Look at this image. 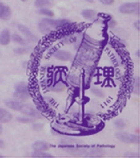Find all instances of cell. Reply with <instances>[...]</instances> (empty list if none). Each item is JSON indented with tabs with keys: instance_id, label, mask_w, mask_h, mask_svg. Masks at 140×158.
Segmentation results:
<instances>
[{
	"instance_id": "obj_25",
	"label": "cell",
	"mask_w": 140,
	"mask_h": 158,
	"mask_svg": "<svg viewBox=\"0 0 140 158\" xmlns=\"http://www.w3.org/2000/svg\"><path fill=\"white\" fill-rule=\"evenodd\" d=\"M139 24H140V21H139V19H138L137 21H135L134 22V28L137 30L138 31H139L140 30V28H139Z\"/></svg>"
},
{
	"instance_id": "obj_14",
	"label": "cell",
	"mask_w": 140,
	"mask_h": 158,
	"mask_svg": "<svg viewBox=\"0 0 140 158\" xmlns=\"http://www.w3.org/2000/svg\"><path fill=\"white\" fill-rule=\"evenodd\" d=\"M11 40H12L14 42L17 43L18 45H20L22 46H27V41L25 40L23 37H21L18 34H13L11 35Z\"/></svg>"
},
{
	"instance_id": "obj_27",
	"label": "cell",
	"mask_w": 140,
	"mask_h": 158,
	"mask_svg": "<svg viewBox=\"0 0 140 158\" xmlns=\"http://www.w3.org/2000/svg\"><path fill=\"white\" fill-rule=\"evenodd\" d=\"M3 126H2V125H1V123H0V135L3 133Z\"/></svg>"
},
{
	"instance_id": "obj_30",
	"label": "cell",
	"mask_w": 140,
	"mask_h": 158,
	"mask_svg": "<svg viewBox=\"0 0 140 158\" xmlns=\"http://www.w3.org/2000/svg\"><path fill=\"white\" fill-rule=\"evenodd\" d=\"M22 2H25V1H27V0H21Z\"/></svg>"
},
{
	"instance_id": "obj_4",
	"label": "cell",
	"mask_w": 140,
	"mask_h": 158,
	"mask_svg": "<svg viewBox=\"0 0 140 158\" xmlns=\"http://www.w3.org/2000/svg\"><path fill=\"white\" fill-rule=\"evenodd\" d=\"M17 27H18V30L19 31V32H20V33L29 40V41H30V42H37V41H38V38L31 32L30 30L27 26L23 25V24H18Z\"/></svg>"
},
{
	"instance_id": "obj_11",
	"label": "cell",
	"mask_w": 140,
	"mask_h": 158,
	"mask_svg": "<svg viewBox=\"0 0 140 158\" xmlns=\"http://www.w3.org/2000/svg\"><path fill=\"white\" fill-rule=\"evenodd\" d=\"M12 118V114L9 111H7L3 108H0V123H8L11 121Z\"/></svg>"
},
{
	"instance_id": "obj_17",
	"label": "cell",
	"mask_w": 140,
	"mask_h": 158,
	"mask_svg": "<svg viewBox=\"0 0 140 158\" xmlns=\"http://www.w3.org/2000/svg\"><path fill=\"white\" fill-rule=\"evenodd\" d=\"M32 156L33 157H53V155L46 152H34Z\"/></svg>"
},
{
	"instance_id": "obj_29",
	"label": "cell",
	"mask_w": 140,
	"mask_h": 158,
	"mask_svg": "<svg viewBox=\"0 0 140 158\" xmlns=\"http://www.w3.org/2000/svg\"><path fill=\"white\" fill-rule=\"evenodd\" d=\"M136 55H138V57H139V50H138V52H136Z\"/></svg>"
},
{
	"instance_id": "obj_13",
	"label": "cell",
	"mask_w": 140,
	"mask_h": 158,
	"mask_svg": "<svg viewBox=\"0 0 140 158\" xmlns=\"http://www.w3.org/2000/svg\"><path fill=\"white\" fill-rule=\"evenodd\" d=\"M15 92L24 94H30V89L25 82H18L15 85Z\"/></svg>"
},
{
	"instance_id": "obj_7",
	"label": "cell",
	"mask_w": 140,
	"mask_h": 158,
	"mask_svg": "<svg viewBox=\"0 0 140 158\" xmlns=\"http://www.w3.org/2000/svg\"><path fill=\"white\" fill-rule=\"evenodd\" d=\"M54 57L61 61H68L71 60L72 55L70 52L66 51H62V50H58L54 53Z\"/></svg>"
},
{
	"instance_id": "obj_21",
	"label": "cell",
	"mask_w": 140,
	"mask_h": 158,
	"mask_svg": "<svg viewBox=\"0 0 140 158\" xmlns=\"http://www.w3.org/2000/svg\"><path fill=\"white\" fill-rule=\"evenodd\" d=\"M124 156L126 157H139V155L137 153H133V152H128L127 153H125Z\"/></svg>"
},
{
	"instance_id": "obj_32",
	"label": "cell",
	"mask_w": 140,
	"mask_h": 158,
	"mask_svg": "<svg viewBox=\"0 0 140 158\" xmlns=\"http://www.w3.org/2000/svg\"><path fill=\"white\" fill-rule=\"evenodd\" d=\"M1 82H2V80H1V79H0V83H1Z\"/></svg>"
},
{
	"instance_id": "obj_23",
	"label": "cell",
	"mask_w": 140,
	"mask_h": 158,
	"mask_svg": "<svg viewBox=\"0 0 140 158\" xmlns=\"http://www.w3.org/2000/svg\"><path fill=\"white\" fill-rule=\"evenodd\" d=\"M33 129L37 131H41L43 129V125H41V124H34Z\"/></svg>"
},
{
	"instance_id": "obj_28",
	"label": "cell",
	"mask_w": 140,
	"mask_h": 158,
	"mask_svg": "<svg viewBox=\"0 0 140 158\" xmlns=\"http://www.w3.org/2000/svg\"><path fill=\"white\" fill-rule=\"evenodd\" d=\"M85 1H86L87 3H94V0H85Z\"/></svg>"
},
{
	"instance_id": "obj_5",
	"label": "cell",
	"mask_w": 140,
	"mask_h": 158,
	"mask_svg": "<svg viewBox=\"0 0 140 158\" xmlns=\"http://www.w3.org/2000/svg\"><path fill=\"white\" fill-rule=\"evenodd\" d=\"M20 113H22L23 114H25V116H28V117H31V118H40L41 116L39 114V112L37 111L34 107H32L31 105H29V104H23L22 106V109L19 111Z\"/></svg>"
},
{
	"instance_id": "obj_16",
	"label": "cell",
	"mask_w": 140,
	"mask_h": 158,
	"mask_svg": "<svg viewBox=\"0 0 140 158\" xmlns=\"http://www.w3.org/2000/svg\"><path fill=\"white\" fill-rule=\"evenodd\" d=\"M51 4V0H35L34 1V5L38 8H45Z\"/></svg>"
},
{
	"instance_id": "obj_18",
	"label": "cell",
	"mask_w": 140,
	"mask_h": 158,
	"mask_svg": "<svg viewBox=\"0 0 140 158\" xmlns=\"http://www.w3.org/2000/svg\"><path fill=\"white\" fill-rule=\"evenodd\" d=\"M114 125L115 126L118 130H123L125 127H126V123L123 119L122 118H118V119H116L115 121H114Z\"/></svg>"
},
{
	"instance_id": "obj_20",
	"label": "cell",
	"mask_w": 140,
	"mask_h": 158,
	"mask_svg": "<svg viewBox=\"0 0 140 158\" xmlns=\"http://www.w3.org/2000/svg\"><path fill=\"white\" fill-rule=\"evenodd\" d=\"M17 120L20 123H31L34 121V118L31 117H18Z\"/></svg>"
},
{
	"instance_id": "obj_12",
	"label": "cell",
	"mask_w": 140,
	"mask_h": 158,
	"mask_svg": "<svg viewBox=\"0 0 140 158\" xmlns=\"http://www.w3.org/2000/svg\"><path fill=\"white\" fill-rule=\"evenodd\" d=\"M81 15L83 18L86 19H88V20H91V19H93L97 17V13L95 12L93 9H84L82 11Z\"/></svg>"
},
{
	"instance_id": "obj_10",
	"label": "cell",
	"mask_w": 140,
	"mask_h": 158,
	"mask_svg": "<svg viewBox=\"0 0 140 158\" xmlns=\"http://www.w3.org/2000/svg\"><path fill=\"white\" fill-rule=\"evenodd\" d=\"M50 148L49 144L46 141H36L32 145L34 152H46Z\"/></svg>"
},
{
	"instance_id": "obj_31",
	"label": "cell",
	"mask_w": 140,
	"mask_h": 158,
	"mask_svg": "<svg viewBox=\"0 0 140 158\" xmlns=\"http://www.w3.org/2000/svg\"><path fill=\"white\" fill-rule=\"evenodd\" d=\"M2 156H3V155H1V154H0V157H2Z\"/></svg>"
},
{
	"instance_id": "obj_2",
	"label": "cell",
	"mask_w": 140,
	"mask_h": 158,
	"mask_svg": "<svg viewBox=\"0 0 140 158\" xmlns=\"http://www.w3.org/2000/svg\"><path fill=\"white\" fill-rule=\"evenodd\" d=\"M118 11L122 15H138L139 14V2H132L122 4L118 8Z\"/></svg>"
},
{
	"instance_id": "obj_22",
	"label": "cell",
	"mask_w": 140,
	"mask_h": 158,
	"mask_svg": "<svg viewBox=\"0 0 140 158\" xmlns=\"http://www.w3.org/2000/svg\"><path fill=\"white\" fill-rule=\"evenodd\" d=\"M99 1L103 5H112V4H113L115 0H99Z\"/></svg>"
},
{
	"instance_id": "obj_3",
	"label": "cell",
	"mask_w": 140,
	"mask_h": 158,
	"mask_svg": "<svg viewBox=\"0 0 140 158\" xmlns=\"http://www.w3.org/2000/svg\"><path fill=\"white\" fill-rule=\"evenodd\" d=\"M116 138L120 141L128 144H138L139 143V136L137 135L130 134L128 132L119 131L115 135Z\"/></svg>"
},
{
	"instance_id": "obj_6",
	"label": "cell",
	"mask_w": 140,
	"mask_h": 158,
	"mask_svg": "<svg viewBox=\"0 0 140 158\" xmlns=\"http://www.w3.org/2000/svg\"><path fill=\"white\" fill-rule=\"evenodd\" d=\"M4 104H5V106L8 107L10 110L19 112L24 103L20 102V101L17 100V99H7V100L4 101Z\"/></svg>"
},
{
	"instance_id": "obj_9",
	"label": "cell",
	"mask_w": 140,
	"mask_h": 158,
	"mask_svg": "<svg viewBox=\"0 0 140 158\" xmlns=\"http://www.w3.org/2000/svg\"><path fill=\"white\" fill-rule=\"evenodd\" d=\"M11 9L4 3H0V19L9 20L11 17Z\"/></svg>"
},
{
	"instance_id": "obj_8",
	"label": "cell",
	"mask_w": 140,
	"mask_h": 158,
	"mask_svg": "<svg viewBox=\"0 0 140 158\" xmlns=\"http://www.w3.org/2000/svg\"><path fill=\"white\" fill-rule=\"evenodd\" d=\"M11 41V34L8 29H3L0 32V45L1 46H8Z\"/></svg>"
},
{
	"instance_id": "obj_24",
	"label": "cell",
	"mask_w": 140,
	"mask_h": 158,
	"mask_svg": "<svg viewBox=\"0 0 140 158\" xmlns=\"http://www.w3.org/2000/svg\"><path fill=\"white\" fill-rule=\"evenodd\" d=\"M108 25H109L110 28H115L117 26V22L113 19H110L109 22H108Z\"/></svg>"
},
{
	"instance_id": "obj_19",
	"label": "cell",
	"mask_w": 140,
	"mask_h": 158,
	"mask_svg": "<svg viewBox=\"0 0 140 158\" xmlns=\"http://www.w3.org/2000/svg\"><path fill=\"white\" fill-rule=\"evenodd\" d=\"M14 52L16 54H18V55H23V54H26L29 52V49L25 47V46H23V47H18V48H15L14 50Z\"/></svg>"
},
{
	"instance_id": "obj_1",
	"label": "cell",
	"mask_w": 140,
	"mask_h": 158,
	"mask_svg": "<svg viewBox=\"0 0 140 158\" xmlns=\"http://www.w3.org/2000/svg\"><path fill=\"white\" fill-rule=\"evenodd\" d=\"M70 21L67 19H52L51 18H44L39 24V29L42 34H48L53 29H66L70 26Z\"/></svg>"
},
{
	"instance_id": "obj_26",
	"label": "cell",
	"mask_w": 140,
	"mask_h": 158,
	"mask_svg": "<svg viewBox=\"0 0 140 158\" xmlns=\"http://www.w3.org/2000/svg\"><path fill=\"white\" fill-rule=\"evenodd\" d=\"M4 146H5L4 142H3V140H0V149H3V148H4Z\"/></svg>"
},
{
	"instance_id": "obj_15",
	"label": "cell",
	"mask_w": 140,
	"mask_h": 158,
	"mask_svg": "<svg viewBox=\"0 0 140 158\" xmlns=\"http://www.w3.org/2000/svg\"><path fill=\"white\" fill-rule=\"evenodd\" d=\"M38 13L41 15L46 16V17H49V18H52V17H54V12L50 10V9H47V8H40V9L38 10Z\"/></svg>"
}]
</instances>
